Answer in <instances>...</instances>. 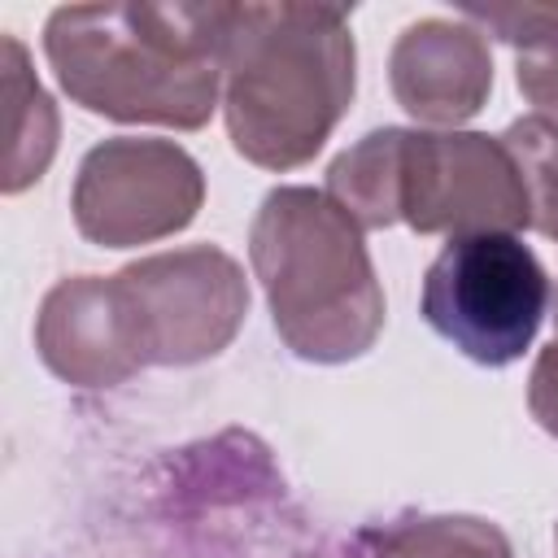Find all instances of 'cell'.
I'll list each match as a JSON object with an SVG mask.
<instances>
[{
  "mask_svg": "<svg viewBox=\"0 0 558 558\" xmlns=\"http://www.w3.org/2000/svg\"><path fill=\"white\" fill-rule=\"evenodd\" d=\"M227 22L231 4H61L44 52L87 113L196 131L222 96Z\"/></svg>",
  "mask_w": 558,
  "mask_h": 558,
  "instance_id": "6da1fadb",
  "label": "cell"
},
{
  "mask_svg": "<svg viewBox=\"0 0 558 558\" xmlns=\"http://www.w3.org/2000/svg\"><path fill=\"white\" fill-rule=\"evenodd\" d=\"M357 52L336 4H231L222 44V118L235 153L262 170H296L353 105Z\"/></svg>",
  "mask_w": 558,
  "mask_h": 558,
  "instance_id": "7a4b0ae2",
  "label": "cell"
},
{
  "mask_svg": "<svg viewBox=\"0 0 558 558\" xmlns=\"http://www.w3.org/2000/svg\"><path fill=\"white\" fill-rule=\"evenodd\" d=\"M248 262L270 301L279 340L305 362L362 357L384 331V288L362 227L327 196L301 183L266 192Z\"/></svg>",
  "mask_w": 558,
  "mask_h": 558,
  "instance_id": "3957f363",
  "label": "cell"
},
{
  "mask_svg": "<svg viewBox=\"0 0 558 558\" xmlns=\"http://www.w3.org/2000/svg\"><path fill=\"white\" fill-rule=\"evenodd\" d=\"M418 310L462 357L510 366L532 349L545 323L549 275L519 235H453L423 275Z\"/></svg>",
  "mask_w": 558,
  "mask_h": 558,
  "instance_id": "277c9868",
  "label": "cell"
},
{
  "mask_svg": "<svg viewBox=\"0 0 558 558\" xmlns=\"http://www.w3.org/2000/svg\"><path fill=\"white\" fill-rule=\"evenodd\" d=\"M397 222L418 235H514L532 227L519 166L501 135L414 131L401 140Z\"/></svg>",
  "mask_w": 558,
  "mask_h": 558,
  "instance_id": "5b68a950",
  "label": "cell"
},
{
  "mask_svg": "<svg viewBox=\"0 0 558 558\" xmlns=\"http://www.w3.org/2000/svg\"><path fill=\"white\" fill-rule=\"evenodd\" d=\"M205 205V174L174 140L118 135L78 161L70 209L83 240L100 248H131L166 240Z\"/></svg>",
  "mask_w": 558,
  "mask_h": 558,
  "instance_id": "8992f818",
  "label": "cell"
},
{
  "mask_svg": "<svg viewBox=\"0 0 558 558\" xmlns=\"http://www.w3.org/2000/svg\"><path fill=\"white\" fill-rule=\"evenodd\" d=\"M148 366H192L222 353L244 314V266L218 244H187L118 270Z\"/></svg>",
  "mask_w": 558,
  "mask_h": 558,
  "instance_id": "52a82bcc",
  "label": "cell"
},
{
  "mask_svg": "<svg viewBox=\"0 0 558 558\" xmlns=\"http://www.w3.org/2000/svg\"><path fill=\"white\" fill-rule=\"evenodd\" d=\"M44 366L78 388H113L148 366L118 275H74L48 288L35 314Z\"/></svg>",
  "mask_w": 558,
  "mask_h": 558,
  "instance_id": "ba28073f",
  "label": "cell"
},
{
  "mask_svg": "<svg viewBox=\"0 0 558 558\" xmlns=\"http://www.w3.org/2000/svg\"><path fill=\"white\" fill-rule=\"evenodd\" d=\"M397 105L427 126H458L488 105L493 57L484 31L453 17L410 22L388 52Z\"/></svg>",
  "mask_w": 558,
  "mask_h": 558,
  "instance_id": "9c48e42d",
  "label": "cell"
},
{
  "mask_svg": "<svg viewBox=\"0 0 558 558\" xmlns=\"http://www.w3.org/2000/svg\"><path fill=\"white\" fill-rule=\"evenodd\" d=\"M0 52H4V113H9V144H4V179L0 187L9 196H17L22 187L39 183L52 153H57V135H61V122H57V105L52 96L39 87V78L31 74V61H26V48L4 35L0 39Z\"/></svg>",
  "mask_w": 558,
  "mask_h": 558,
  "instance_id": "30bf717a",
  "label": "cell"
},
{
  "mask_svg": "<svg viewBox=\"0 0 558 558\" xmlns=\"http://www.w3.org/2000/svg\"><path fill=\"white\" fill-rule=\"evenodd\" d=\"M353 558H510V541L475 514H397L357 532Z\"/></svg>",
  "mask_w": 558,
  "mask_h": 558,
  "instance_id": "8fae6325",
  "label": "cell"
},
{
  "mask_svg": "<svg viewBox=\"0 0 558 558\" xmlns=\"http://www.w3.org/2000/svg\"><path fill=\"white\" fill-rule=\"evenodd\" d=\"M401 140L405 126H379L344 148L327 166V196L362 227L384 231L397 222V192H401Z\"/></svg>",
  "mask_w": 558,
  "mask_h": 558,
  "instance_id": "7c38bea8",
  "label": "cell"
},
{
  "mask_svg": "<svg viewBox=\"0 0 558 558\" xmlns=\"http://www.w3.org/2000/svg\"><path fill=\"white\" fill-rule=\"evenodd\" d=\"M501 144L510 148L523 192H527V209H532V227L549 240H558V122L527 113L514 118L501 135Z\"/></svg>",
  "mask_w": 558,
  "mask_h": 558,
  "instance_id": "4fadbf2b",
  "label": "cell"
},
{
  "mask_svg": "<svg viewBox=\"0 0 558 558\" xmlns=\"http://www.w3.org/2000/svg\"><path fill=\"white\" fill-rule=\"evenodd\" d=\"M514 78L527 105H536L541 118L558 122V31H549L541 44L523 48L514 57Z\"/></svg>",
  "mask_w": 558,
  "mask_h": 558,
  "instance_id": "5bb4252c",
  "label": "cell"
},
{
  "mask_svg": "<svg viewBox=\"0 0 558 558\" xmlns=\"http://www.w3.org/2000/svg\"><path fill=\"white\" fill-rule=\"evenodd\" d=\"M527 410L532 418L558 440V340L545 344L527 375Z\"/></svg>",
  "mask_w": 558,
  "mask_h": 558,
  "instance_id": "9a60e30c",
  "label": "cell"
},
{
  "mask_svg": "<svg viewBox=\"0 0 558 558\" xmlns=\"http://www.w3.org/2000/svg\"><path fill=\"white\" fill-rule=\"evenodd\" d=\"M554 545H558V527H554Z\"/></svg>",
  "mask_w": 558,
  "mask_h": 558,
  "instance_id": "2e32d148",
  "label": "cell"
},
{
  "mask_svg": "<svg viewBox=\"0 0 558 558\" xmlns=\"http://www.w3.org/2000/svg\"><path fill=\"white\" fill-rule=\"evenodd\" d=\"M554 327H558V314H554ZM554 340H558V336H554Z\"/></svg>",
  "mask_w": 558,
  "mask_h": 558,
  "instance_id": "e0dca14e",
  "label": "cell"
}]
</instances>
